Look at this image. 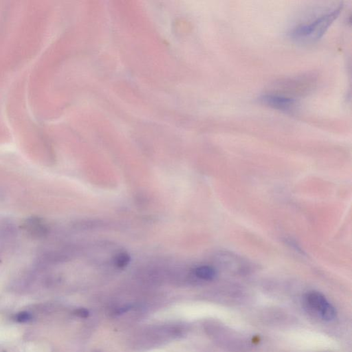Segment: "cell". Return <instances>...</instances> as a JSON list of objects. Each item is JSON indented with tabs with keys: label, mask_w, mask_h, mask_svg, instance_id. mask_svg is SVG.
I'll use <instances>...</instances> for the list:
<instances>
[{
	"label": "cell",
	"mask_w": 352,
	"mask_h": 352,
	"mask_svg": "<svg viewBox=\"0 0 352 352\" xmlns=\"http://www.w3.org/2000/svg\"><path fill=\"white\" fill-rule=\"evenodd\" d=\"M341 11L342 7L340 6L331 12L320 16L311 23L297 26L291 32L290 37L297 43L301 44H310L318 41L337 19Z\"/></svg>",
	"instance_id": "cell-1"
},
{
	"label": "cell",
	"mask_w": 352,
	"mask_h": 352,
	"mask_svg": "<svg viewBox=\"0 0 352 352\" xmlns=\"http://www.w3.org/2000/svg\"><path fill=\"white\" fill-rule=\"evenodd\" d=\"M307 304L320 313L321 317L325 321L334 320L337 317L335 307L330 304L322 294L318 292H310L305 295Z\"/></svg>",
	"instance_id": "cell-2"
},
{
	"label": "cell",
	"mask_w": 352,
	"mask_h": 352,
	"mask_svg": "<svg viewBox=\"0 0 352 352\" xmlns=\"http://www.w3.org/2000/svg\"><path fill=\"white\" fill-rule=\"evenodd\" d=\"M260 102L275 110L285 112H291L296 108V101L291 97L283 95L268 94L262 95Z\"/></svg>",
	"instance_id": "cell-3"
},
{
	"label": "cell",
	"mask_w": 352,
	"mask_h": 352,
	"mask_svg": "<svg viewBox=\"0 0 352 352\" xmlns=\"http://www.w3.org/2000/svg\"><path fill=\"white\" fill-rule=\"evenodd\" d=\"M25 229L33 236L41 237L47 232V228L43 222L37 218H32L27 220L25 224Z\"/></svg>",
	"instance_id": "cell-4"
},
{
	"label": "cell",
	"mask_w": 352,
	"mask_h": 352,
	"mask_svg": "<svg viewBox=\"0 0 352 352\" xmlns=\"http://www.w3.org/2000/svg\"><path fill=\"white\" fill-rule=\"evenodd\" d=\"M194 274L202 280L211 281L217 275L216 269L210 266H200L194 269Z\"/></svg>",
	"instance_id": "cell-5"
},
{
	"label": "cell",
	"mask_w": 352,
	"mask_h": 352,
	"mask_svg": "<svg viewBox=\"0 0 352 352\" xmlns=\"http://www.w3.org/2000/svg\"><path fill=\"white\" fill-rule=\"evenodd\" d=\"M130 256L126 252H121L114 258L115 266L119 268H124L130 262Z\"/></svg>",
	"instance_id": "cell-6"
},
{
	"label": "cell",
	"mask_w": 352,
	"mask_h": 352,
	"mask_svg": "<svg viewBox=\"0 0 352 352\" xmlns=\"http://www.w3.org/2000/svg\"><path fill=\"white\" fill-rule=\"evenodd\" d=\"M74 314H75V315L77 316V317H81V318H87L89 315H90V312H89L88 309L85 308L76 309V310L74 311Z\"/></svg>",
	"instance_id": "cell-7"
},
{
	"label": "cell",
	"mask_w": 352,
	"mask_h": 352,
	"mask_svg": "<svg viewBox=\"0 0 352 352\" xmlns=\"http://www.w3.org/2000/svg\"><path fill=\"white\" fill-rule=\"evenodd\" d=\"M30 318V316L29 314L23 312L19 314V315L17 316V321H20V322H25V321L29 320Z\"/></svg>",
	"instance_id": "cell-8"
},
{
	"label": "cell",
	"mask_w": 352,
	"mask_h": 352,
	"mask_svg": "<svg viewBox=\"0 0 352 352\" xmlns=\"http://www.w3.org/2000/svg\"><path fill=\"white\" fill-rule=\"evenodd\" d=\"M129 309L130 308H129V306L121 307V308H119L118 310H117L116 314L117 315H119V314H123V312H126V311H128Z\"/></svg>",
	"instance_id": "cell-9"
}]
</instances>
